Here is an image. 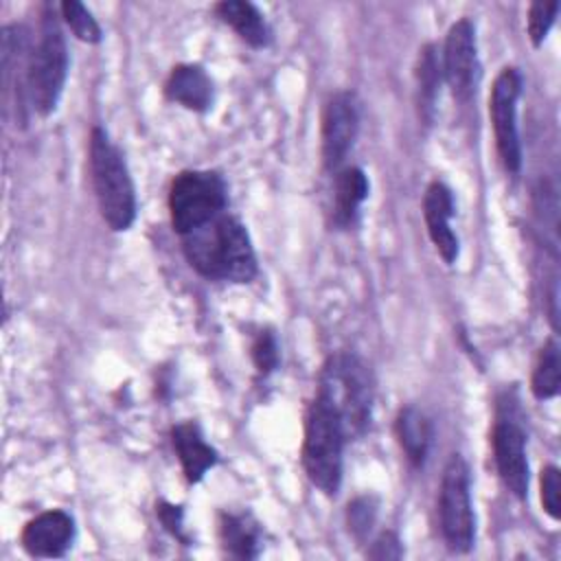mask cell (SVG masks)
<instances>
[{
	"instance_id": "1",
	"label": "cell",
	"mask_w": 561,
	"mask_h": 561,
	"mask_svg": "<svg viewBox=\"0 0 561 561\" xmlns=\"http://www.w3.org/2000/svg\"><path fill=\"white\" fill-rule=\"evenodd\" d=\"M182 239L191 267L202 276L230 283H250L256 276V254L237 217L221 213Z\"/></svg>"
},
{
	"instance_id": "2",
	"label": "cell",
	"mask_w": 561,
	"mask_h": 561,
	"mask_svg": "<svg viewBox=\"0 0 561 561\" xmlns=\"http://www.w3.org/2000/svg\"><path fill=\"white\" fill-rule=\"evenodd\" d=\"M90 173L103 221L121 232L136 219V191L121 149L94 127L90 136Z\"/></svg>"
},
{
	"instance_id": "3",
	"label": "cell",
	"mask_w": 561,
	"mask_h": 561,
	"mask_svg": "<svg viewBox=\"0 0 561 561\" xmlns=\"http://www.w3.org/2000/svg\"><path fill=\"white\" fill-rule=\"evenodd\" d=\"M346 432L333 403L324 394H316L305 421L302 467L313 486L327 495H335L342 484V449Z\"/></svg>"
},
{
	"instance_id": "4",
	"label": "cell",
	"mask_w": 561,
	"mask_h": 561,
	"mask_svg": "<svg viewBox=\"0 0 561 561\" xmlns=\"http://www.w3.org/2000/svg\"><path fill=\"white\" fill-rule=\"evenodd\" d=\"M318 392L337 410L346 436H362L366 432L373 412V377L357 355L337 353L329 357Z\"/></svg>"
},
{
	"instance_id": "5",
	"label": "cell",
	"mask_w": 561,
	"mask_h": 561,
	"mask_svg": "<svg viewBox=\"0 0 561 561\" xmlns=\"http://www.w3.org/2000/svg\"><path fill=\"white\" fill-rule=\"evenodd\" d=\"M68 77V48L64 33L53 15H44L37 42L28 53L26 88L28 105L39 114L48 116L64 92Z\"/></svg>"
},
{
	"instance_id": "6",
	"label": "cell",
	"mask_w": 561,
	"mask_h": 561,
	"mask_svg": "<svg viewBox=\"0 0 561 561\" xmlns=\"http://www.w3.org/2000/svg\"><path fill=\"white\" fill-rule=\"evenodd\" d=\"M226 204V182L215 171H182L171 182L169 215L180 237L219 217Z\"/></svg>"
},
{
	"instance_id": "7",
	"label": "cell",
	"mask_w": 561,
	"mask_h": 561,
	"mask_svg": "<svg viewBox=\"0 0 561 561\" xmlns=\"http://www.w3.org/2000/svg\"><path fill=\"white\" fill-rule=\"evenodd\" d=\"M440 533L449 550L467 552L473 546L476 519L469 493V467L462 456L454 454L443 471L438 491Z\"/></svg>"
},
{
	"instance_id": "8",
	"label": "cell",
	"mask_w": 561,
	"mask_h": 561,
	"mask_svg": "<svg viewBox=\"0 0 561 561\" xmlns=\"http://www.w3.org/2000/svg\"><path fill=\"white\" fill-rule=\"evenodd\" d=\"M522 92V77L515 68H502L495 77L489 99V114L495 134V147L500 160L508 173H517L522 167V145L517 131V99Z\"/></svg>"
},
{
	"instance_id": "9",
	"label": "cell",
	"mask_w": 561,
	"mask_h": 561,
	"mask_svg": "<svg viewBox=\"0 0 561 561\" xmlns=\"http://www.w3.org/2000/svg\"><path fill=\"white\" fill-rule=\"evenodd\" d=\"M440 70L451 94L458 101H467L473 94L476 75H478V53H476V28L462 18L454 22L447 31L443 46Z\"/></svg>"
},
{
	"instance_id": "10",
	"label": "cell",
	"mask_w": 561,
	"mask_h": 561,
	"mask_svg": "<svg viewBox=\"0 0 561 561\" xmlns=\"http://www.w3.org/2000/svg\"><path fill=\"white\" fill-rule=\"evenodd\" d=\"M493 458L504 486L519 500L528 493L526 436L522 425L508 414L497 416L493 425Z\"/></svg>"
},
{
	"instance_id": "11",
	"label": "cell",
	"mask_w": 561,
	"mask_h": 561,
	"mask_svg": "<svg viewBox=\"0 0 561 561\" xmlns=\"http://www.w3.org/2000/svg\"><path fill=\"white\" fill-rule=\"evenodd\" d=\"M359 127L357 101L351 92H337L329 99L322 114V160L329 171L337 169L351 151Z\"/></svg>"
},
{
	"instance_id": "12",
	"label": "cell",
	"mask_w": 561,
	"mask_h": 561,
	"mask_svg": "<svg viewBox=\"0 0 561 561\" xmlns=\"http://www.w3.org/2000/svg\"><path fill=\"white\" fill-rule=\"evenodd\" d=\"M75 539V519L61 511H44L22 528V546L31 557H64Z\"/></svg>"
},
{
	"instance_id": "13",
	"label": "cell",
	"mask_w": 561,
	"mask_h": 561,
	"mask_svg": "<svg viewBox=\"0 0 561 561\" xmlns=\"http://www.w3.org/2000/svg\"><path fill=\"white\" fill-rule=\"evenodd\" d=\"M454 215L451 191L443 182H432L423 197V217L427 226V234L443 256L445 263H454L458 259V237L454 234L449 219Z\"/></svg>"
},
{
	"instance_id": "14",
	"label": "cell",
	"mask_w": 561,
	"mask_h": 561,
	"mask_svg": "<svg viewBox=\"0 0 561 561\" xmlns=\"http://www.w3.org/2000/svg\"><path fill=\"white\" fill-rule=\"evenodd\" d=\"M164 94L169 101L180 103L186 110L206 112L213 103V81L202 66L180 64L169 72Z\"/></svg>"
},
{
	"instance_id": "15",
	"label": "cell",
	"mask_w": 561,
	"mask_h": 561,
	"mask_svg": "<svg viewBox=\"0 0 561 561\" xmlns=\"http://www.w3.org/2000/svg\"><path fill=\"white\" fill-rule=\"evenodd\" d=\"M173 449L182 462V471L191 484L199 482L208 469L217 465V451L204 440L197 423H180L171 432Z\"/></svg>"
},
{
	"instance_id": "16",
	"label": "cell",
	"mask_w": 561,
	"mask_h": 561,
	"mask_svg": "<svg viewBox=\"0 0 561 561\" xmlns=\"http://www.w3.org/2000/svg\"><path fill=\"white\" fill-rule=\"evenodd\" d=\"M394 434H397V440H399L405 458L410 460V465L421 469L427 460L432 438H434L432 421L419 408L405 405L397 414Z\"/></svg>"
},
{
	"instance_id": "17",
	"label": "cell",
	"mask_w": 561,
	"mask_h": 561,
	"mask_svg": "<svg viewBox=\"0 0 561 561\" xmlns=\"http://www.w3.org/2000/svg\"><path fill=\"white\" fill-rule=\"evenodd\" d=\"M221 22L232 26L237 35L254 48H265L270 44V26L261 11L245 0H224L215 7Z\"/></svg>"
},
{
	"instance_id": "18",
	"label": "cell",
	"mask_w": 561,
	"mask_h": 561,
	"mask_svg": "<svg viewBox=\"0 0 561 561\" xmlns=\"http://www.w3.org/2000/svg\"><path fill=\"white\" fill-rule=\"evenodd\" d=\"M368 195V178L357 167H346L335 178V204H333V224L337 228L353 226L362 202Z\"/></svg>"
},
{
	"instance_id": "19",
	"label": "cell",
	"mask_w": 561,
	"mask_h": 561,
	"mask_svg": "<svg viewBox=\"0 0 561 561\" xmlns=\"http://www.w3.org/2000/svg\"><path fill=\"white\" fill-rule=\"evenodd\" d=\"M219 537L224 548L239 559H254L261 550L259 524L243 513H224L219 519Z\"/></svg>"
},
{
	"instance_id": "20",
	"label": "cell",
	"mask_w": 561,
	"mask_h": 561,
	"mask_svg": "<svg viewBox=\"0 0 561 561\" xmlns=\"http://www.w3.org/2000/svg\"><path fill=\"white\" fill-rule=\"evenodd\" d=\"M440 64L436 57L434 46H425L419 55L416 64V85H419V114L423 116L425 123L432 121L434 114V103L438 96V85H440Z\"/></svg>"
},
{
	"instance_id": "21",
	"label": "cell",
	"mask_w": 561,
	"mask_h": 561,
	"mask_svg": "<svg viewBox=\"0 0 561 561\" xmlns=\"http://www.w3.org/2000/svg\"><path fill=\"white\" fill-rule=\"evenodd\" d=\"M559 386H561V357H559L557 342L550 340L539 351L533 379H530V390L535 399L546 401L559 392Z\"/></svg>"
},
{
	"instance_id": "22",
	"label": "cell",
	"mask_w": 561,
	"mask_h": 561,
	"mask_svg": "<svg viewBox=\"0 0 561 561\" xmlns=\"http://www.w3.org/2000/svg\"><path fill=\"white\" fill-rule=\"evenodd\" d=\"M59 11H61V18L64 22L70 26V31L81 39V42H88V44H99L103 33H101V26L99 22L94 20V15L77 0H66L59 4Z\"/></svg>"
},
{
	"instance_id": "23",
	"label": "cell",
	"mask_w": 561,
	"mask_h": 561,
	"mask_svg": "<svg viewBox=\"0 0 561 561\" xmlns=\"http://www.w3.org/2000/svg\"><path fill=\"white\" fill-rule=\"evenodd\" d=\"M559 11V2H533L528 7V37L533 42V46H541L550 26L554 24Z\"/></svg>"
},
{
	"instance_id": "24",
	"label": "cell",
	"mask_w": 561,
	"mask_h": 561,
	"mask_svg": "<svg viewBox=\"0 0 561 561\" xmlns=\"http://www.w3.org/2000/svg\"><path fill=\"white\" fill-rule=\"evenodd\" d=\"M375 517H377V504H375V500L370 495H362V497H357V500H353L348 504L346 524H348V530L357 539L368 535V530L375 524Z\"/></svg>"
},
{
	"instance_id": "25",
	"label": "cell",
	"mask_w": 561,
	"mask_h": 561,
	"mask_svg": "<svg viewBox=\"0 0 561 561\" xmlns=\"http://www.w3.org/2000/svg\"><path fill=\"white\" fill-rule=\"evenodd\" d=\"M252 362L259 375H270L278 366V344L272 331H259L252 342Z\"/></svg>"
},
{
	"instance_id": "26",
	"label": "cell",
	"mask_w": 561,
	"mask_h": 561,
	"mask_svg": "<svg viewBox=\"0 0 561 561\" xmlns=\"http://www.w3.org/2000/svg\"><path fill=\"white\" fill-rule=\"evenodd\" d=\"M541 504L552 519L561 517V471L552 465L541 469Z\"/></svg>"
},
{
	"instance_id": "27",
	"label": "cell",
	"mask_w": 561,
	"mask_h": 561,
	"mask_svg": "<svg viewBox=\"0 0 561 561\" xmlns=\"http://www.w3.org/2000/svg\"><path fill=\"white\" fill-rule=\"evenodd\" d=\"M366 554H368L370 559H401V557H403V550H401L399 537H397L394 533L386 530V533H381V535L373 541V546H370V550H368Z\"/></svg>"
},
{
	"instance_id": "28",
	"label": "cell",
	"mask_w": 561,
	"mask_h": 561,
	"mask_svg": "<svg viewBox=\"0 0 561 561\" xmlns=\"http://www.w3.org/2000/svg\"><path fill=\"white\" fill-rule=\"evenodd\" d=\"M158 517L162 522V526L178 539H184L182 537V508L180 506H173V504H160L158 506Z\"/></svg>"
}]
</instances>
